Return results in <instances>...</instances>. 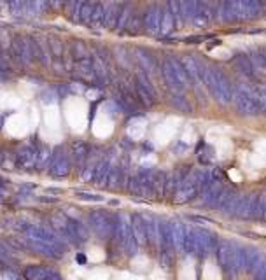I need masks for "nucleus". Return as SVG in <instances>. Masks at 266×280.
<instances>
[{
	"label": "nucleus",
	"instance_id": "17",
	"mask_svg": "<svg viewBox=\"0 0 266 280\" xmlns=\"http://www.w3.org/2000/svg\"><path fill=\"white\" fill-rule=\"evenodd\" d=\"M18 104H19V98H16L14 95H5V100H4V105L7 107V109H14V107H18Z\"/></svg>",
	"mask_w": 266,
	"mask_h": 280
},
{
	"label": "nucleus",
	"instance_id": "13",
	"mask_svg": "<svg viewBox=\"0 0 266 280\" xmlns=\"http://www.w3.org/2000/svg\"><path fill=\"white\" fill-rule=\"evenodd\" d=\"M130 13H131V7H130V5H124V7L119 9L118 21H116V26H118V28H123V26L126 25L128 19H130Z\"/></svg>",
	"mask_w": 266,
	"mask_h": 280
},
{
	"label": "nucleus",
	"instance_id": "15",
	"mask_svg": "<svg viewBox=\"0 0 266 280\" xmlns=\"http://www.w3.org/2000/svg\"><path fill=\"white\" fill-rule=\"evenodd\" d=\"M160 26H161L163 34H166V32L172 30V26H174V18H172V13L166 11V13L163 14V19H160Z\"/></svg>",
	"mask_w": 266,
	"mask_h": 280
},
{
	"label": "nucleus",
	"instance_id": "18",
	"mask_svg": "<svg viewBox=\"0 0 266 280\" xmlns=\"http://www.w3.org/2000/svg\"><path fill=\"white\" fill-rule=\"evenodd\" d=\"M84 2H86V0H74V4H72V14H74V19L77 18L79 9H81V5H83Z\"/></svg>",
	"mask_w": 266,
	"mask_h": 280
},
{
	"label": "nucleus",
	"instance_id": "10",
	"mask_svg": "<svg viewBox=\"0 0 266 280\" xmlns=\"http://www.w3.org/2000/svg\"><path fill=\"white\" fill-rule=\"evenodd\" d=\"M142 133H144V121H142V119H133V121H130V124H128V135H130L131 139H140Z\"/></svg>",
	"mask_w": 266,
	"mask_h": 280
},
{
	"label": "nucleus",
	"instance_id": "12",
	"mask_svg": "<svg viewBox=\"0 0 266 280\" xmlns=\"http://www.w3.org/2000/svg\"><path fill=\"white\" fill-rule=\"evenodd\" d=\"M35 161H37V153L32 151V149H23L19 153V163L23 166H32Z\"/></svg>",
	"mask_w": 266,
	"mask_h": 280
},
{
	"label": "nucleus",
	"instance_id": "14",
	"mask_svg": "<svg viewBox=\"0 0 266 280\" xmlns=\"http://www.w3.org/2000/svg\"><path fill=\"white\" fill-rule=\"evenodd\" d=\"M26 277H30V279H46V277H58V275L49 273L48 270H40V268H30V270L26 271Z\"/></svg>",
	"mask_w": 266,
	"mask_h": 280
},
{
	"label": "nucleus",
	"instance_id": "2",
	"mask_svg": "<svg viewBox=\"0 0 266 280\" xmlns=\"http://www.w3.org/2000/svg\"><path fill=\"white\" fill-rule=\"evenodd\" d=\"M28 126H30V121L26 119L25 114H13L5 122L7 131L14 137H23L28 131Z\"/></svg>",
	"mask_w": 266,
	"mask_h": 280
},
{
	"label": "nucleus",
	"instance_id": "20",
	"mask_svg": "<svg viewBox=\"0 0 266 280\" xmlns=\"http://www.w3.org/2000/svg\"><path fill=\"white\" fill-rule=\"evenodd\" d=\"M5 2H9V0H5Z\"/></svg>",
	"mask_w": 266,
	"mask_h": 280
},
{
	"label": "nucleus",
	"instance_id": "7",
	"mask_svg": "<svg viewBox=\"0 0 266 280\" xmlns=\"http://www.w3.org/2000/svg\"><path fill=\"white\" fill-rule=\"evenodd\" d=\"M104 18H105V4L104 2H98V4L93 5V13H91V16H89L88 25L93 26V28L104 26Z\"/></svg>",
	"mask_w": 266,
	"mask_h": 280
},
{
	"label": "nucleus",
	"instance_id": "9",
	"mask_svg": "<svg viewBox=\"0 0 266 280\" xmlns=\"http://www.w3.org/2000/svg\"><path fill=\"white\" fill-rule=\"evenodd\" d=\"M69 159H67V156H58V159L54 161V165H53V175H56V177H61V175H65L67 172H69Z\"/></svg>",
	"mask_w": 266,
	"mask_h": 280
},
{
	"label": "nucleus",
	"instance_id": "4",
	"mask_svg": "<svg viewBox=\"0 0 266 280\" xmlns=\"http://www.w3.org/2000/svg\"><path fill=\"white\" fill-rule=\"evenodd\" d=\"M93 133L98 139H105V137H109L112 133V119L109 118V114L100 110V114L93 121Z\"/></svg>",
	"mask_w": 266,
	"mask_h": 280
},
{
	"label": "nucleus",
	"instance_id": "19",
	"mask_svg": "<svg viewBox=\"0 0 266 280\" xmlns=\"http://www.w3.org/2000/svg\"><path fill=\"white\" fill-rule=\"evenodd\" d=\"M48 4H49V7H53V9H60V5L63 4V0H48Z\"/></svg>",
	"mask_w": 266,
	"mask_h": 280
},
{
	"label": "nucleus",
	"instance_id": "16",
	"mask_svg": "<svg viewBox=\"0 0 266 280\" xmlns=\"http://www.w3.org/2000/svg\"><path fill=\"white\" fill-rule=\"evenodd\" d=\"M105 258V252L102 249H98V247H91V249L88 250V259L91 262H100L104 261Z\"/></svg>",
	"mask_w": 266,
	"mask_h": 280
},
{
	"label": "nucleus",
	"instance_id": "8",
	"mask_svg": "<svg viewBox=\"0 0 266 280\" xmlns=\"http://www.w3.org/2000/svg\"><path fill=\"white\" fill-rule=\"evenodd\" d=\"M119 9L116 4H109L105 5V18H104V25L107 28H112L116 26V21H118V14H119Z\"/></svg>",
	"mask_w": 266,
	"mask_h": 280
},
{
	"label": "nucleus",
	"instance_id": "1",
	"mask_svg": "<svg viewBox=\"0 0 266 280\" xmlns=\"http://www.w3.org/2000/svg\"><path fill=\"white\" fill-rule=\"evenodd\" d=\"M63 112H65V119L69 122L74 131H84V128L88 126V107L81 98H69L65 102V107H63Z\"/></svg>",
	"mask_w": 266,
	"mask_h": 280
},
{
	"label": "nucleus",
	"instance_id": "11",
	"mask_svg": "<svg viewBox=\"0 0 266 280\" xmlns=\"http://www.w3.org/2000/svg\"><path fill=\"white\" fill-rule=\"evenodd\" d=\"M93 5L95 4H91V0H86V2L81 5V9H79L77 18H75V19H79L81 23L89 21V16H91V13H93Z\"/></svg>",
	"mask_w": 266,
	"mask_h": 280
},
{
	"label": "nucleus",
	"instance_id": "5",
	"mask_svg": "<svg viewBox=\"0 0 266 280\" xmlns=\"http://www.w3.org/2000/svg\"><path fill=\"white\" fill-rule=\"evenodd\" d=\"M91 228L100 236L112 235V224H110L109 219L105 217V214H100V212H95L91 215Z\"/></svg>",
	"mask_w": 266,
	"mask_h": 280
},
{
	"label": "nucleus",
	"instance_id": "3",
	"mask_svg": "<svg viewBox=\"0 0 266 280\" xmlns=\"http://www.w3.org/2000/svg\"><path fill=\"white\" fill-rule=\"evenodd\" d=\"M44 121H46V128H48L49 135H54L58 139L60 137V124H61V116L58 107L51 105L44 112Z\"/></svg>",
	"mask_w": 266,
	"mask_h": 280
},
{
	"label": "nucleus",
	"instance_id": "6",
	"mask_svg": "<svg viewBox=\"0 0 266 280\" xmlns=\"http://www.w3.org/2000/svg\"><path fill=\"white\" fill-rule=\"evenodd\" d=\"M160 19H161V14H160V9L156 5H153L151 9H147V13L144 16V26L145 30L154 34V32L160 30Z\"/></svg>",
	"mask_w": 266,
	"mask_h": 280
}]
</instances>
